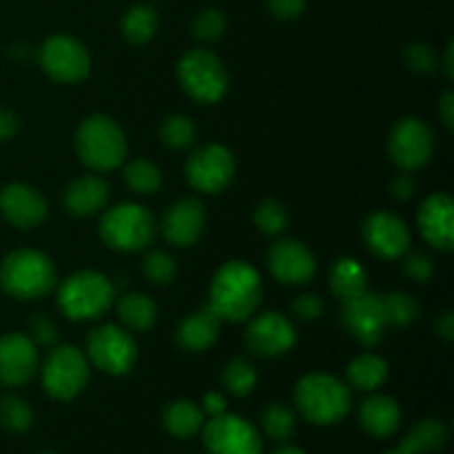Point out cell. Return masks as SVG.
Listing matches in <instances>:
<instances>
[{
    "mask_svg": "<svg viewBox=\"0 0 454 454\" xmlns=\"http://www.w3.org/2000/svg\"><path fill=\"white\" fill-rule=\"evenodd\" d=\"M262 278L248 262H226L208 291V309L222 322H247L262 304Z\"/></svg>",
    "mask_w": 454,
    "mask_h": 454,
    "instance_id": "obj_1",
    "label": "cell"
},
{
    "mask_svg": "<svg viewBox=\"0 0 454 454\" xmlns=\"http://www.w3.org/2000/svg\"><path fill=\"white\" fill-rule=\"evenodd\" d=\"M350 388L346 381L326 372H310L295 386V406L315 426L340 424L350 411Z\"/></svg>",
    "mask_w": 454,
    "mask_h": 454,
    "instance_id": "obj_2",
    "label": "cell"
},
{
    "mask_svg": "<svg viewBox=\"0 0 454 454\" xmlns=\"http://www.w3.org/2000/svg\"><path fill=\"white\" fill-rule=\"evenodd\" d=\"M74 142L80 162L87 164L93 171L118 168L129 151L122 127L105 114H93L84 118L75 131Z\"/></svg>",
    "mask_w": 454,
    "mask_h": 454,
    "instance_id": "obj_3",
    "label": "cell"
},
{
    "mask_svg": "<svg viewBox=\"0 0 454 454\" xmlns=\"http://www.w3.org/2000/svg\"><path fill=\"white\" fill-rule=\"evenodd\" d=\"M58 282L51 257L35 248L9 253L0 266V286L16 300H38L53 291Z\"/></svg>",
    "mask_w": 454,
    "mask_h": 454,
    "instance_id": "obj_4",
    "label": "cell"
},
{
    "mask_svg": "<svg viewBox=\"0 0 454 454\" xmlns=\"http://www.w3.org/2000/svg\"><path fill=\"white\" fill-rule=\"evenodd\" d=\"M155 217L145 204L120 202L106 208L100 215L98 233L100 239L114 251L136 253L149 248L155 239Z\"/></svg>",
    "mask_w": 454,
    "mask_h": 454,
    "instance_id": "obj_5",
    "label": "cell"
},
{
    "mask_svg": "<svg viewBox=\"0 0 454 454\" xmlns=\"http://www.w3.org/2000/svg\"><path fill=\"white\" fill-rule=\"evenodd\" d=\"M115 286L98 270H78L58 286V309L74 322H91L114 306Z\"/></svg>",
    "mask_w": 454,
    "mask_h": 454,
    "instance_id": "obj_6",
    "label": "cell"
},
{
    "mask_svg": "<svg viewBox=\"0 0 454 454\" xmlns=\"http://www.w3.org/2000/svg\"><path fill=\"white\" fill-rule=\"evenodd\" d=\"M177 80L200 105H215L229 89V71L224 62L208 49L186 51L177 62Z\"/></svg>",
    "mask_w": 454,
    "mask_h": 454,
    "instance_id": "obj_7",
    "label": "cell"
},
{
    "mask_svg": "<svg viewBox=\"0 0 454 454\" xmlns=\"http://www.w3.org/2000/svg\"><path fill=\"white\" fill-rule=\"evenodd\" d=\"M89 381V359L75 346H58L43 364V388L49 397L69 402L78 397Z\"/></svg>",
    "mask_w": 454,
    "mask_h": 454,
    "instance_id": "obj_8",
    "label": "cell"
},
{
    "mask_svg": "<svg viewBox=\"0 0 454 454\" xmlns=\"http://www.w3.org/2000/svg\"><path fill=\"white\" fill-rule=\"evenodd\" d=\"M87 359L106 375H127L137 362L136 340L127 328L102 324L89 333Z\"/></svg>",
    "mask_w": 454,
    "mask_h": 454,
    "instance_id": "obj_9",
    "label": "cell"
},
{
    "mask_svg": "<svg viewBox=\"0 0 454 454\" xmlns=\"http://www.w3.org/2000/svg\"><path fill=\"white\" fill-rule=\"evenodd\" d=\"M38 60L44 74L56 82H80L89 75L91 56L78 38L67 34L49 35L38 49Z\"/></svg>",
    "mask_w": 454,
    "mask_h": 454,
    "instance_id": "obj_10",
    "label": "cell"
},
{
    "mask_svg": "<svg viewBox=\"0 0 454 454\" xmlns=\"http://www.w3.org/2000/svg\"><path fill=\"white\" fill-rule=\"evenodd\" d=\"M202 439L208 454H262L260 430L231 412L204 421Z\"/></svg>",
    "mask_w": 454,
    "mask_h": 454,
    "instance_id": "obj_11",
    "label": "cell"
},
{
    "mask_svg": "<svg viewBox=\"0 0 454 454\" xmlns=\"http://www.w3.org/2000/svg\"><path fill=\"white\" fill-rule=\"evenodd\" d=\"M186 182L200 193L215 195L231 184L235 176V158L224 145H207L186 160Z\"/></svg>",
    "mask_w": 454,
    "mask_h": 454,
    "instance_id": "obj_12",
    "label": "cell"
},
{
    "mask_svg": "<svg viewBox=\"0 0 454 454\" xmlns=\"http://www.w3.org/2000/svg\"><path fill=\"white\" fill-rule=\"evenodd\" d=\"M434 153L433 129L419 118H402L388 136V155L403 171L421 168Z\"/></svg>",
    "mask_w": 454,
    "mask_h": 454,
    "instance_id": "obj_13",
    "label": "cell"
},
{
    "mask_svg": "<svg viewBox=\"0 0 454 454\" xmlns=\"http://www.w3.org/2000/svg\"><path fill=\"white\" fill-rule=\"evenodd\" d=\"M248 319L251 322L247 326L244 341H247V348L257 357H282L295 346L297 333L286 315L269 310V313L255 315V317Z\"/></svg>",
    "mask_w": 454,
    "mask_h": 454,
    "instance_id": "obj_14",
    "label": "cell"
},
{
    "mask_svg": "<svg viewBox=\"0 0 454 454\" xmlns=\"http://www.w3.org/2000/svg\"><path fill=\"white\" fill-rule=\"evenodd\" d=\"M341 304H344L341 306V324L359 344L371 348L384 340L388 319H386L381 295L366 291L353 300L341 301Z\"/></svg>",
    "mask_w": 454,
    "mask_h": 454,
    "instance_id": "obj_15",
    "label": "cell"
},
{
    "mask_svg": "<svg viewBox=\"0 0 454 454\" xmlns=\"http://www.w3.org/2000/svg\"><path fill=\"white\" fill-rule=\"evenodd\" d=\"M266 264H269L270 275L278 282L288 284V286H301L313 279L315 270H317V262L310 248L304 242L297 239H279L269 248L266 255Z\"/></svg>",
    "mask_w": 454,
    "mask_h": 454,
    "instance_id": "obj_16",
    "label": "cell"
},
{
    "mask_svg": "<svg viewBox=\"0 0 454 454\" xmlns=\"http://www.w3.org/2000/svg\"><path fill=\"white\" fill-rule=\"evenodd\" d=\"M364 242L377 257L399 260L411 248V231L395 213L375 211L364 222Z\"/></svg>",
    "mask_w": 454,
    "mask_h": 454,
    "instance_id": "obj_17",
    "label": "cell"
},
{
    "mask_svg": "<svg viewBox=\"0 0 454 454\" xmlns=\"http://www.w3.org/2000/svg\"><path fill=\"white\" fill-rule=\"evenodd\" d=\"M0 213L9 224L20 231L35 229L47 217V200L35 186L13 182L0 191Z\"/></svg>",
    "mask_w": 454,
    "mask_h": 454,
    "instance_id": "obj_18",
    "label": "cell"
},
{
    "mask_svg": "<svg viewBox=\"0 0 454 454\" xmlns=\"http://www.w3.org/2000/svg\"><path fill=\"white\" fill-rule=\"evenodd\" d=\"M207 226V211L198 198H180L164 211L162 233L173 247H193L204 233Z\"/></svg>",
    "mask_w": 454,
    "mask_h": 454,
    "instance_id": "obj_19",
    "label": "cell"
},
{
    "mask_svg": "<svg viewBox=\"0 0 454 454\" xmlns=\"http://www.w3.org/2000/svg\"><path fill=\"white\" fill-rule=\"evenodd\" d=\"M38 371V346L25 333H7L0 337V381L4 386H22Z\"/></svg>",
    "mask_w": 454,
    "mask_h": 454,
    "instance_id": "obj_20",
    "label": "cell"
},
{
    "mask_svg": "<svg viewBox=\"0 0 454 454\" xmlns=\"http://www.w3.org/2000/svg\"><path fill=\"white\" fill-rule=\"evenodd\" d=\"M417 226L433 248L450 253L454 248V202L448 193H433L417 213Z\"/></svg>",
    "mask_w": 454,
    "mask_h": 454,
    "instance_id": "obj_21",
    "label": "cell"
},
{
    "mask_svg": "<svg viewBox=\"0 0 454 454\" xmlns=\"http://www.w3.org/2000/svg\"><path fill=\"white\" fill-rule=\"evenodd\" d=\"M111 189L105 177L100 176H82L67 186L62 202L71 215L89 217L100 213L109 202Z\"/></svg>",
    "mask_w": 454,
    "mask_h": 454,
    "instance_id": "obj_22",
    "label": "cell"
},
{
    "mask_svg": "<svg viewBox=\"0 0 454 454\" xmlns=\"http://www.w3.org/2000/svg\"><path fill=\"white\" fill-rule=\"evenodd\" d=\"M359 424L371 437L388 439L402 426V408L388 395H371L359 406Z\"/></svg>",
    "mask_w": 454,
    "mask_h": 454,
    "instance_id": "obj_23",
    "label": "cell"
},
{
    "mask_svg": "<svg viewBox=\"0 0 454 454\" xmlns=\"http://www.w3.org/2000/svg\"><path fill=\"white\" fill-rule=\"evenodd\" d=\"M220 324L222 319L208 309V304L202 306V309H198L195 313L186 315L182 319L176 333L177 344L184 350H191V353L207 350L208 346L215 344L217 335H220Z\"/></svg>",
    "mask_w": 454,
    "mask_h": 454,
    "instance_id": "obj_24",
    "label": "cell"
},
{
    "mask_svg": "<svg viewBox=\"0 0 454 454\" xmlns=\"http://www.w3.org/2000/svg\"><path fill=\"white\" fill-rule=\"evenodd\" d=\"M328 284L337 300L348 301L368 291V273L355 257H340L331 266Z\"/></svg>",
    "mask_w": 454,
    "mask_h": 454,
    "instance_id": "obj_25",
    "label": "cell"
},
{
    "mask_svg": "<svg viewBox=\"0 0 454 454\" xmlns=\"http://www.w3.org/2000/svg\"><path fill=\"white\" fill-rule=\"evenodd\" d=\"M162 424L173 437L189 439L204 428V412L195 402L180 399V402H173L164 408Z\"/></svg>",
    "mask_w": 454,
    "mask_h": 454,
    "instance_id": "obj_26",
    "label": "cell"
},
{
    "mask_svg": "<svg viewBox=\"0 0 454 454\" xmlns=\"http://www.w3.org/2000/svg\"><path fill=\"white\" fill-rule=\"evenodd\" d=\"M346 380L355 390L372 393L388 380V364L380 355L364 353L346 366Z\"/></svg>",
    "mask_w": 454,
    "mask_h": 454,
    "instance_id": "obj_27",
    "label": "cell"
},
{
    "mask_svg": "<svg viewBox=\"0 0 454 454\" xmlns=\"http://www.w3.org/2000/svg\"><path fill=\"white\" fill-rule=\"evenodd\" d=\"M448 442V428L443 421L439 419H424L419 424L412 426L406 434H403L402 448L408 454H433L439 452Z\"/></svg>",
    "mask_w": 454,
    "mask_h": 454,
    "instance_id": "obj_28",
    "label": "cell"
},
{
    "mask_svg": "<svg viewBox=\"0 0 454 454\" xmlns=\"http://www.w3.org/2000/svg\"><path fill=\"white\" fill-rule=\"evenodd\" d=\"M118 319L127 331L145 333L158 319V306L145 293H129L118 301Z\"/></svg>",
    "mask_w": 454,
    "mask_h": 454,
    "instance_id": "obj_29",
    "label": "cell"
},
{
    "mask_svg": "<svg viewBox=\"0 0 454 454\" xmlns=\"http://www.w3.org/2000/svg\"><path fill=\"white\" fill-rule=\"evenodd\" d=\"M160 18L151 4H133L120 20L122 35L131 44H146L155 34H158Z\"/></svg>",
    "mask_w": 454,
    "mask_h": 454,
    "instance_id": "obj_30",
    "label": "cell"
},
{
    "mask_svg": "<svg viewBox=\"0 0 454 454\" xmlns=\"http://www.w3.org/2000/svg\"><path fill=\"white\" fill-rule=\"evenodd\" d=\"M222 384L233 397H248L257 386V371L247 357H233L222 371Z\"/></svg>",
    "mask_w": 454,
    "mask_h": 454,
    "instance_id": "obj_31",
    "label": "cell"
},
{
    "mask_svg": "<svg viewBox=\"0 0 454 454\" xmlns=\"http://www.w3.org/2000/svg\"><path fill=\"white\" fill-rule=\"evenodd\" d=\"M124 182L137 195H151L162 186V173L153 162L136 158L124 167Z\"/></svg>",
    "mask_w": 454,
    "mask_h": 454,
    "instance_id": "obj_32",
    "label": "cell"
},
{
    "mask_svg": "<svg viewBox=\"0 0 454 454\" xmlns=\"http://www.w3.org/2000/svg\"><path fill=\"white\" fill-rule=\"evenodd\" d=\"M295 411L286 403H269L262 412V430L275 442H286L295 433Z\"/></svg>",
    "mask_w": 454,
    "mask_h": 454,
    "instance_id": "obj_33",
    "label": "cell"
},
{
    "mask_svg": "<svg viewBox=\"0 0 454 454\" xmlns=\"http://www.w3.org/2000/svg\"><path fill=\"white\" fill-rule=\"evenodd\" d=\"M34 424V411L29 403L18 395H4L0 399V426L9 433H25Z\"/></svg>",
    "mask_w": 454,
    "mask_h": 454,
    "instance_id": "obj_34",
    "label": "cell"
},
{
    "mask_svg": "<svg viewBox=\"0 0 454 454\" xmlns=\"http://www.w3.org/2000/svg\"><path fill=\"white\" fill-rule=\"evenodd\" d=\"M381 304H384L388 326H408L419 315V304H417V300L411 293L393 291L381 297Z\"/></svg>",
    "mask_w": 454,
    "mask_h": 454,
    "instance_id": "obj_35",
    "label": "cell"
},
{
    "mask_svg": "<svg viewBox=\"0 0 454 454\" xmlns=\"http://www.w3.org/2000/svg\"><path fill=\"white\" fill-rule=\"evenodd\" d=\"M160 140L171 149H186L198 140V127L186 115H168L160 127Z\"/></svg>",
    "mask_w": 454,
    "mask_h": 454,
    "instance_id": "obj_36",
    "label": "cell"
},
{
    "mask_svg": "<svg viewBox=\"0 0 454 454\" xmlns=\"http://www.w3.org/2000/svg\"><path fill=\"white\" fill-rule=\"evenodd\" d=\"M253 222L264 235L278 238L288 229V211L278 200H264V202L257 204L255 213H253Z\"/></svg>",
    "mask_w": 454,
    "mask_h": 454,
    "instance_id": "obj_37",
    "label": "cell"
},
{
    "mask_svg": "<svg viewBox=\"0 0 454 454\" xmlns=\"http://www.w3.org/2000/svg\"><path fill=\"white\" fill-rule=\"evenodd\" d=\"M142 270H145L149 282L158 284V286H167V284H171L173 279H176L177 264L167 251L153 248V251L146 253L145 260H142Z\"/></svg>",
    "mask_w": 454,
    "mask_h": 454,
    "instance_id": "obj_38",
    "label": "cell"
},
{
    "mask_svg": "<svg viewBox=\"0 0 454 454\" xmlns=\"http://www.w3.org/2000/svg\"><path fill=\"white\" fill-rule=\"evenodd\" d=\"M226 29V16L215 7H207L198 12L193 20V34L195 38L204 40V43H213L220 38Z\"/></svg>",
    "mask_w": 454,
    "mask_h": 454,
    "instance_id": "obj_39",
    "label": "cell"
},
{
    "mask_svg": "<svg viewBox=\"0 0 454 454\" xmlns=\"http://www.w3.org/2000/svg\"><path fill=\"white\" fill-rule=\"evenodd\" d=\"M403 60H406V65L419 75L434 74L439 67V60H437V56H434L433 47H428V44H424V43L408 44L406 53H403Z\"/></svg>",
    "mask_w": 454,
    "mask_h": 454,
    "instance_id": "obj_40",
    "label": "cell"
},
{
    "mask_svg": "<svg viewBox=\"0 0 454 454\" xmlns=\"http://www.w3.org/2000/svg\"><path fill=\"white\" fill-rule=\"evenodd\" d=\"M29 337L35 346H53L58 341V326L44 313H35L29 319Z\"/></svg>",
    "mask_w": 454,
    "mask_h": 454,
    "instance_id": "obj_41",
    "label": "cell"
},
{
    "mask_svg": "<svg viewBox=\"0 0 454 454\" xmlns=\"http://www.w3.org/2000/svg\"><path fill=\"white\" fill-rule=\"evenodd\" d=\"M403 270H406V275L412 282L426 284L433 279L434 262L433 257H428L426 253H411V255H406V260H403Z\"/></svg>",
    "mask_w": 454,
    "mask_h": 454,
    "instance_id": "obj_42",
    "label": "cell"
},
{
    "mask_svg": "<svg viewBox=\"0 0 454 454\" xmlns=\"http://www.w3.org/2000/svg\"><path fill=\"white\" fill-rule=\"evenodd\" d=\"M291 309L297 319L313 322V319H319L324 315V300L319 295H313V293H304V295H300L293 301Z\"/></svg>",
    "mask_w": 454,
    "mask_h": 454,
    "instance_id": "obj_43",
    "label": "cell"
},
{
    "mask_svg": "<svg viewBox=\"0 0 454 454\" xmlns=\"http://www.w3.org/2000/svg\"><path fill=\"white\" fill-rule=\"evenodd\" d=\"M306 0H269V12L278 20H295L304 13Z\"/></svg>",
    "mask_w": 454,
    "mask_h": 454,
    "instance_id": "obj_44",
    "label": "cell"
},
{
    "mask_svg": "<svg viewBox=\"0 0 454 454\" xmlns=\"http://www.w3.org/2000/svg\"><path fill=\"white\" fill-rule=\"evenodd\" d=\"M415 189H417L415 177H412L408 171L399 173V176L393 180V186H390V191H393L395 198L402 200V202L403 200H411L412 195H415Z\"/></svg>",
    "mask_w": 454,
    "mask_h": 454,
    "instance_id": "obj_45",
    "label": "cell"
},
{
    "mask_svg": "<svg viewBox=\"0 0 454 454\" xmlns=\"http://www.w3.org/2000/svg\"><path fill=\"white\" fill-rule=\"evenodd\" d=\"M202 412L204 415H208V417H217V415H222V412H226V399H224V395H220V393H207L204 395V399H202Z\"/></svg>",
    "mask_w": 454,
    "mask_h": 454,
    "instance_id": "obj_46",
    "label": "cell"
},
{
    "mask_svg": "<svg viewBox=\"0 0 454 454\" xmlns=\"http://www.w3.org/2000/svg\"><path fill=\"white\" fill-rule=\"evenodd\" d=\"M18 131V118L9 109H0V142L9 140L16 136Z\"/></svg>",
    "mask_w": 454,
    "mask_h": 454,
    "instance_id": "obj_47",
    "label": "cell"
},
{
    "mask_svg": "<svg viewBox=\"0 0 454 454\" xmlns=\"http://www.w3.org/2000/svg\"><path fill=\"white\" fill-rule=\"evenodd\" d=\"M434 331H437V335L442 337V340H446V341L454 340V315L450 313V310H446V313L439 315V319L434 322Z\"/></svg>",
    "mask_w": 454,
    "mask_h": 454,
    "instance_id": "obj_48",
    "label": "cell"
},
{
    "mask_svg": "<svg viewBox=\"0 0 454 454\" xmlns=\"http://www.w3.org/2000/svg\"><path fill=\"white\" fill-rule=\"evenodd\" d=\"M439 114H442L443 124H446L448 129H452L454 127V93L452 91H446L442 96V100H439Z\"/></svg>",
    "mask_w": 454,
    "mask_h": 454,
    "instance_id": "obj_49",
    "label": "cell"
},
{
    "mask_svg": "<svg viewBox=\"0 0 454 454\" xmlns=\"http://www.w3.org/2000/svg\"><path fill=\"white\" fill-rule=\"evenodd\" d=\"M452 56H454V47H452V43L448 44V49H446V65H443V69H446V74L450 75H454V60H452Z\"/></svg>",
    "mask_w": 454,
    "mask_h": 454,
    "instance_id": "obj_50",
    "label": "cell"
},
{
    "mask_svg": "<svg viewBox=\"0 0 454 454\" xmlns=\"http://www.w3.org/2000/svg\"><path fill=\"white\" fill-rule=\"evenodd\" d=\"M273 454H306V452L300 450V448H295V446H284V448H278Z\"/></svg>",
    "mask_w": 454,
    "mask_h": 454,
    "instance_id": "obj_51",
    "label": "cell"
},
{
    "mask_svg": "<svg viewBox=\"0 0 454 454\" xmlns=\"http://www.w3.org/2000/svg\"><path fill=\"white\" fill-rule=\"evenodd\" d=\"M384 454H408V452H403L402 448H397V450H390V452H384Z\"/></svg>",
    "mask_w": 454,
    "mask_h": 454,
    "instance_id": "obj_52",
    "label": "cell"
},
{
    "mask_svg": "<svg viewBox=\"0 0 454 454\" xmlns=\"http://www.w3.org/2000/svg\"><path fill=\"white\" fill-rule=\"evenodd\" d=\"M44 454H49V452H44Z\"/></svg>",
    "mask_w": 454,
    "mask_h": 454,
    "instance_id": "obj_53",
    "label": "cell"
}]
</instances>
